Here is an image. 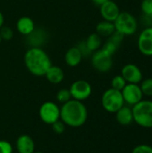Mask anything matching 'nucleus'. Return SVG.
<instances>
[{
  "instance_id": "f257e3e1",
  "label": "nucleus",
  "mask_w": 152,
  "mask_h": 153,
  "mask_svg": "<svg viewBox=\"0 0 152 153\" xmlns=\"http://www.w3.org/2000/svg\"><path fill=\"white\" fill-rule=\"evenodd\" d=\"M60 118L65 126L80 127L85 124L88 118V110L82 101L70 100L63 104L60 108Z\"/></svg>"
},
{
  "instance_id": "f03ea898",
  "label": "nucleus",
  "mask_w": 152,
  "mask_h": 153,
  "mask_svg": "<svg viewBox=\"0 0 152 153\" xmlns=\"http://www.w3.org/2000/svg\"><path fill=\"white\" fill-rule=\"evenodd\" d=\"M24 63L28 71L35 76H44L52 65L49 56L39 47H32L26 51Z\"/></svg>"
},
{
  "instance_id": "7ed1b4c3",
  "label": "nucleus",
  "mask_w": 152,
  "mask_h": 153,
  "mask_svg": "<svg viewBox=\"0 0 152 153\" xmlns=\"http://www.w3.org/2000/svg\"><path fill=\"white\" fill-rule=\"evenodd\" d=\"M133 120L142 127L152 128V100H141L132 108Z\"/></svg>"
},
{
  "instance_id": "20e7f679",
  "label": "nucleus",
  "mask_w": 152,
  "mask_h": 153,
  "mask_svg": "<svg viewBox=\"0 0 152 153\" xmlns=\"http://www.w3.org/2000/svg\"><path fill=\"white\" fill-rule=\"evenodd\" d=\"M116 30L125 36H132L138 30V22L136 18L129 12H120L114 22Z\"/></svg>"
},
{
  "instance_id": "39448f33",
  "label": "nucleus",
  "mask_w": 152,
  "mask_h": 153,
  "mask_svg": "<svg viewBox=\"0 0 152 153\" xmlns=\"http://www.w3.org/2000/svg\"><path fill=\"white\" fill-rule=\"evenodd\" d=\"M101 104L106 111L109 113H116L125 105L122 92L113 88L107 90L102 94Z\"/></svg>"
},
{
  "instance_id": "423d86ee",
  "label": "nucleus",
  "mask_w": 152,
  "mask_h": 153,
  "mask_svg": "<svg viewBox=\"0 0 152 153\" xmlns=\"http://www.w3.org/2000/svg\"><path fill=\"white\" fill-rule=\"evenodd\" d=\"M113 56L108 54L103 49L93 52L91 56V65L95 70L100 73H108L113 66Z\"/></svg>"
},
{
  "instance_id": "0eeeda50",
  "label": "nucleus",
  "mask_w": 152,
  "mask_h": 153,
  "mask_svg": "<svg viewBox=\"0 0 152 153\" xmlns=\"http://www.w3.org/2000/svg\"><path fill=\"white\" fill-rule=\"evenodd\" d=\"M39 114L44 123L52 125L60 118V108L54 102L47 101L40 106Z\"/></svg>"
},
{
  "instance_id": "6e6552de",
  "label": "nucleus",
  "mask_w": 152,
  "mask_h": 153,
  "mask_svg": "<svg viewBox=\"0 0 152 153\" xmlns=\"http://www.w3.org/2000/svg\"><path fill=\"white\" fill-rule=\"evenodd\" d=\"M71 96L73 100L83 101L90 98L92 92V88L90 82L84 80H78L73 82L69 89Z\"/></svg>"
},
{
  "instance_id": "1a4fd4ad",
  "label": "nucleus",
  "mask_w": 152,
  "mask_h": 153,
  "mask_svg": "<svg viewBox=\"0 0 152 153\" xmlns=\"http://www.w3.org/2000/svg\"><path fill=\"white\" fill-rule=\"evenodd\" d=\"M125 103L130 106H134L141 100H142V91L139 84L126 83L125 88L121 91Z\"/></svg>"
},
{
  "instance_id": "9d476101",
  "label": "nucleus",
  "mask_w": 152,
  "mask_h": 153,
  "mask_svg": "<svg viewBox=\"0 0 152 153\" xmlns=\"http://www.w3.org/2000/svg\"><path fill=\"white\" fill-rule=\"evenodd\" d=\"M139 51L145 56H152V27L144 28L137 39Z\"/></svg>"
},
{
  "instance_id": "9b49d317",
  "label": "nucleus",
  "mask_w": 152,
  "mask_h": 153,
  "mask_svg": "<svg viewBox=\"0 0 152 153\" xmlns=\"http://www.w3.org/2000/svg\"><path fill=\"white\" fill-rule=\"evenodd\" d=\"M121 75L127 83L139 84L142 81V73L140 67L134 64H127L124 65L121 71Z\"/></svg>"
},
{
  "instance_id": "f8f14e48",
  "label": "nucleus",
  "mask_w": 152,
  "mask_h": 153,
  "mask_svg": "<svg viewBox=\"0 0 152 153\" xmlns=\"http://www.w3.org/2000/svg\"><path fill=\"white\" fill-rule=\"evenodd\" d=\"M99 12L103 20L114 22L120 13V9L116 2L108 0L99 6Z\"/></svg>"
},
{
  "instance_id": "ddd939ff",
  "label": "nucleus",
  "mask_w": 152,
  "mask_h": 153,
  "mask_svg": "<svg viewBox=\"0 0 152 153\" xmlns=\"http://www.w3.org/2000/svg\"><path fill=\"white\" fill-rule=\"evenodd\" d=\"M16 150L18 153H33L35 152L33 139L27 134L19 136L16 140Z\"/></svg>"
},
{
  "instance_id": "4468645a",
  "label": "nucleus",
  "mask_w": 152,
  "mask_h": 153,
  "mask_svg": "<svg viewBox=\"0 0 152 153\" xmlns=\"http://www.w3.org/2000/svg\"><path fill=\"white\" fill-rule=\"evenodd\" d=\"M16 29L19 33L24 36H29L35 30V23L29 16H22L16 22Z\"/></svg>"
},
{
  "instance_id": "2eb2a0df",
  "label": "nucleus",
  "mask_w": 152,
  "mask_h": 153,
  "mask_svg": "<svg viewBox=\"0 0 152 153\" xmlns=\"http://www.w3.org/2000/svg\"><path fill=\"white\" fill-rule=\"evenodd\" d=\"M82 58L83 56L77 47L70 48L65 55V61L66 65L70 67H75L79 65Z\"/></svg>"
},
{
  "instance_id": "dca6fc26",
  "label": "nucleus",
  "mask_w": 152,
  "mask_h": 153,
  "mask_svg": "<svg viewBox=\"0 0 152 153\" xmlns=\"http://www.w3.org/2000/svg\"><path fill=\"white\" fill-rule=\"evenodd\" d=\"M44 76H46L47 80L50 83L58 84V83L63 82V80L65 78V73L61 67L52 65L47 69V71L46 72Z\"/></svg>"
},
{
  "instance_id": "f3484780",
  "label": "nucleus",
  "mask_w": 152,
  "mask_h": 153,
  "mask_svg": "<svg viewBox=\"0 0 152 153\" xmlns=\"http://www.w3.org/2000/svg\"><path fill=\"white\" fill-rule=\"evenodd\" d=\"M116 121L122 126H128L133 121V116L132 108L126 106H123L119 110L116 112Z\"/></svg>"
},
{
  "instance_id": "a211bd4d",
  "label": "nucleus",
  "mask_w": 152,
  "mask_h": 153,
  "mask_svg": "<svg viewBox=\"0 0 152 153\" xmlns=\"http://www.w3.org/2000/svg\"><path fill=\"white\" fill-rule=\"evenodd\" d=\"M116 30L114 22L108 21H101L96 26V33L100 37H110Z\"/></svg>"
},
{
  "instance_id": "6ab92c4d",
  "label": "nucleus",
  "mask_w": 152,
  "mask_h": 153,
  "mask_svg": "<svg viewBox=\"0 0 152 153\" xmlns=\"http://www.w3.org/2000/svg\"><path fill=\"white\" fill-rule=\"evenodd\" d=\"M85 43L88 47V48L93 53L102 47V37H100L98 33L94 32L88 36L87 39L85 40Z\"/></svg>"
},
{
  "instance_id": "aec40b11",
  "label": "nucleus",
  "mask_w": 152,
  "mask_h": 153,
  "mask_svg": "<svg viewBox=\"0 0 152 153\" xmlns=\"http://www.w3.org/2000/svg\"><path fill=\"white\" fill-rule=\"evenodd\" d=\"M126 83L127 82H125V80L124 79V77L121 74L116 75V76L113 77V79L111 81V88L121 91L125 88Z\"/></svg>"
},
{
  "instance_id": "412c9836",
  "label": "nucleus",
  "mask_w": 152,
  "mask_h": 153,
  "mask_svg": "<svg viewBox=\"0 0 152 153\" xmlns=\"http://www.w3.org/2000/svg\"><path fill=\"white\" fill-rule=\"evenodd\" d=\"M141 90L143 95L152 97V78H147L141 82Z\"/></svg>"
},
{
  "instance_id": "4be33fe9",
  "label": "nucleus",
  "mask_w": 152,
  "mask_h": 153,
  "mask_svg": "<svg viewBox=\"0 0 152 153\" xmlns=\"http://www.w3.org/2000/svg\"><path fill=\"white\" fill-rule=\"evenodd\" d=\"M56 100L58 102L64 104L67 101H69L70 100H72V96H71V92L69 91V89H61L57 91L56 93Z\"/></svg>"
},
{
  "instance_id": "5701e85b",
  "label": "nucleus",
  "mask_w": 152,
  "mask_h": 153,
  "mask_svg": "<svg viewBox=\"0 0 152 153\" xmlns=\"http://www.w3.org/2000/svg\"><path fill=\"white\" fill-rule=\"evenodd\" d=\"M118 48H119V47H118L116 44H115L111 39H108L106 41V43L101 47V49H103V50H104L105 52H107L108 54L113 56V55L116 52V50H117Z\"/></svg>"
},
{
  "instance_id": "b1692460",
  "label": "nucleus",
  "mask_w": 152,
  "mask_h": 153,
  "mask_svg": "<svg viewBox=\"0 0 152 153\" xmlns=\"http://www.w3.org/2000/svg\"><path fill=\"white\" fill-rule=\"evenodd\" d=\"M0 36H1L2 39L10 40L13 37V30L10 27L3 26L0 29Z\"/></svg>"
},
{
  "instance_id": "393cba45",
  "label": "nucleus",
  "mask_w": 152,
  "mask_h": 153,
  "mask_svg": "<svg viewBox=\"0 0 152 153\" xmlns=\"http://www.w3.org/2000/svg\"><path fill=\"white\" fill-rule=\"evenodd\" d=\"M52 130L56 134H62L65 130V124L62 120H57L52 125Z\"/></svg>"
},
{
  "instance_id": "a878e982",
  "label": "nucleus",
  "mask_w": 152,
  "mask_h": 153,
  "mask_svg": "<svg viewBox=\"0 0 152 153\" xmlns=\"http://www.w3.org/2000/svg\"><path fill=\"white\" fill-rule=\"evenodd\" d=\"M141 9H142V14H151L152 0H142Z\"/></svg>"
},
{
  "instance_id": "bb28decb",
  "label": "nucleus",
  "mask_w": 152,
  "mask_h": 153,
  "mask_svg": "<svg viewBox=\"0 0 152 153\" xmlns=\"http://www.w3.org/2000/svg\"><path fill=\"white\" fill-rule=\"evenodd\" d=\"M125 37V36L123 35L121 32H119V31H117V30H115V32H114L110 37H108V39H111L115 44H116V45L119 47V46L121 45V43L123 42Z\"/></svg>"
},
{
  "instance_id": "cd10ccee",
  "label": "nucleus",
  "mask_w": 152,
  "mask_h": 153,
  "mask_svg": "<svg viewBox=\"0 0 152 153\" xmlns=\"http://www.w3.org/2000/svg\"><path fill=\"white\" fill-rule=\"evenodd\" d=\"M0 153H13L12 144L4 140H0Z\"/></svg>"
},
{
  "instance_id": "c85d7f7f",
  "label": "nucleus",
  "mask_w": 152,
  "mask_h": 153,
  "mask_svg": "<svg viewBox=\"0 0 152 153\" xmlns=\"http://www.w3.org/2000/svg\"><path fill=\"white\" fill-rule=\"evenodd\" d=\"M132 153H152V147L147 144H141L136 146Z\"/></svg>"
},
{
  "instance_id": "c756f323",
  "label": "nucleus",
  "mask_w": 152,
  "mask_h": 153,
  "mask_svg": "<svg viewBox=\"0 0 152 153\" xmlns=\"http://www.w3.org/2000/svg\"><path fill=\"white\" fill-rule=\"evenodd\" d=\"M79 49H80V51H81V53H82V56L84 57V56H90L91 55V51L88 48V47H87V45H86V43H85V41H82V42H81L78 46H76Z\"/></svg>"
},
{
  "instance_id": "7c9ffc66",
  "label": "nucleus",
  "mask_w": 152,
  "mask_h": 153,
  "mask_svg": "<svg viewBox=\"0 0 152 153\" xmlns=\"http://www.w3.org/2000/svg\"><path fill=\"white\" fill-rule=\"evenodd\" d=\"M142 24L146 27H152V13L151 14H142Z\"/></svg>"
},
{
  "instance_id": "2f4dec72",
  "label": "nucleus",
  "mask_w": 152,
  "mask_h": 153,
  "mask_svg": "<svg viewBox=\"0 0 152 153\" xmlns=\"http://www.w3.org/2000/svg\"><path fill=\"white\" fill-rule=\"evenodd\" d=\"M96 5H98V6H100L101 4H103L104 3H106L107 1H108V0H91Z\"/></svg>"
},
{
  "instance_id": "473e14b6",
  "label": "nucleus",
  "mask_w": 152,
  "mask_h": 153,
  "mask_svg": "<svg viewBox=\"0 0 152 153\" xmlns=\"http://www.w3.org/2000/svg\"><path fill=\"white\" fill-rule=\"evenodd\" d=\"M4 18L2 12L0 11V29H1V27L4 26Z\"/></svg>"
},
{
  "instance_id": "72a5a7b5",
  "label": "nucleus",
  "mask_w": 152,
  "mask_h": 153,
  "mask_svg": "<svg viewBox=\"0 0 152 153\" xmlns=\"http://www.w3.org/2000/svg\"><path fill=\"white\" fill-rule=\"evenodd\" d=\"M33 153H43V152H34Z\"/></svg>"
},
{
  "instance_id": "f704fd0d",
  "label": "nucleus",
  "mask_w": 152,
  "mask_h": 153,
  "mask_svg": "<svg viewBox=\"0 0 152 153\" xmlns=\"http://www.w3.org/2000/svg\"><path fill=\"white\" fill-rule=\"evenodd\" d=\"M1 41H2V38H1V36H0V44H1Z\"/></svg>"
}]
</instances>
